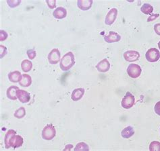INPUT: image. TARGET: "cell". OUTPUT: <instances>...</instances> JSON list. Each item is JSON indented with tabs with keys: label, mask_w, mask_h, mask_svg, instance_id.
<instances>
[{
	"label": "cell",
	"mask_w": 160,
	"mask_h": 151,
	"mask_svg": "<svg viewBox=\"0 0 160 151\" xmlns=\"http://www.w3.org/2000/svg\"><path fill=\"white\" fill-rule=\"evenodd\" d=\"M141 11L142 12L143 14L149 15L152 13L153 11V6L150 5L149 3H145L143 4L142 6L141 7Z\"/></svg>",
	"instance_id": "cell-22"
},
{
	"label": "cell",
	"mask_w": 160,
	"mask_h": 151,
	"mask_svg": "<svg viewBox=\"0 0 160 151\" xmlns=\"http://www.w3.org/2000/svg\"><path fill=\"white\" fill-rule=\"evenodd\" d=\"M60 57H61V54H60V50H59L58 48H53L52 49V51L49 53L48 59L50 64L56 65L61 60Z\"/></svg>",
	"instance_id": "cell-6"
},
{
	"label": "cell",
	"mask_w": 160,
	"mask_h": 151,
	"mask_svg": "<svg viewBox=\"0 0 160 151\" xmlns=\"http://www.w3.org/2000/svg\"><path fill=\"white\" fill-rule=\"evenodd\" d=\"M27 55H28V57L29 59L31 60H32L34 59V58L36 57V55H37V53L35 50L33 49H29L27 50Z\"/></svg>",
	"instance_id": "cell-26"
},
{
	"label": "cell",
	"mask_w": 160,
	"mask_h": 151,
	"mask_svg": "<svg viewBox=\"0 0 160 151\" xmlns=\"http://www.w3.org/2000/svg\"><path fill=\"white\" fill-rule=\"evenodd\" d=\"M85 89L84 88H78V89H74L71 95V99L74 102H77V101L81 99L82 96L85 94Z\"/></svg>",
	"instance_id": "cell-13"
},
{
	"label": "cell",
	"mask_w": 160,
	"mask_h": 151,
	"mask_svg": "<svg viewBox=\"0 0 160 151\" xmlns=\"http://www.w3.org/2000/svg\"><path fill=\"white\" fill-rule=\"evenodd\" d=\"M159 16V14H151L148 19H147V22H151V21H153L155 20V19H157L158 17Z\"/></svg>",
	"instance_id": "cell-32"
},
{
	"label": "cell",
	"mask_w": 160,
	"mask_h": 151,
	"mask_svg": "<svg viewBox=\"0 0 160 151\" xmlns=\"http://www.w3.org/2000/svg\"><path fill=\"white\" fill-rule=\"evenodd\" d=\"M145 58L149 62H157L160 58V53L157 48H151L147 51L145 54Z\"/></svg>",
	"instance_id": "cell-5"
},
{
	"label": "cell",
	"mask_w": 160,
	"mask_h": 151,
	"mask_svg": "<svg viewBox=\"0 0 160 151\" xmlns=\"http://www.w3.org/2000/svg\"><path fill=\"white\" fill-rule=\"evenodd\" d=\"M8 36V33L6 31H4L3 30H0V40L3 41L6 40Z\"/></svg>",
	"instance_id": "cell-29"
},
{
	"label": "cell",
	"mask_w": 160,
	"mask_h": 151,
	"mask_svg": "<svg viewBox=\"0 0 160 151\" xmlns=\"http://www.w3.org/2000/svg\"><path fill=\"white\" fill-rule=\"evenodd\" d=\"M15 134H16V132L14 130H8L6 134L5 138H4V143H5V146L6 149L10 148L9 145L10 138H12V136L15 135Z\"/></svg>",
	"instance_id": "cell-19"
},
{
	"label": "cell",
	"mask_w": 160,
	"mask_h": 151,
	"mask_svg": "<svg viewBox=\"0 0 160 151\" xmlns=\"http://www.w3.org/2000/svg\"><path fill=\"white\" fill-rule=\"evenodd\" d=\"M134 134V128L132 126L126 127L121 132V135L124 138H129Z\"/></svg>",
	"instance_id": "cell-20"
},
{
	"label": "cell",
	"mask_w": 160,
	"mask_h": 151,
	"mask_svg": "<svg viewBox=\"0 0 160 151\" xmlns=\"http://www.w3.org/2000/svg\"><path fill=\"white\" fill-rule=\"evenodd\" d=\"M46 3H47L48 6H49V7L50 9H53V8L56 7V0H48L46 1Z\"/></svg>",
	"instance_id": "cell-28"
},
{
	"label": "cell",
	"mask_w": 160,
	"mask_h": 151,
	"mask_svg": "<svg viewBox=\"0 0 160 151\" xmlns=\"http://www.w3.org/2000/svg\"><path fill=\"white\" fill-rule=\"evenodd\" d=\"M149 150L160 151V142L158 141L151 142L149 145Z\"/></svg>",
	"instance_id": "cell-25"
},
{
	"label": "cell",
	"mask_w": 160,
	"mask_h": 151,
	"mask_svg": "<svg viewBox=\"0 0 160 151\" xmlns=\"http://www.w3.org/2000/svg\"><path fill=\"white\" fill-rule=\"evenodd\" d=\"M93 2L92 0H87V1H84V0H78L77 2V6L80 9L86 11L89 10L92 6V4Z\"/></svg>",
	"instance_id": "cell-17"
},
{
	"label": "cell",
	"mask_w": 160,
	"mask_h": 151,
	"mask_svg": "<svg viewBox=\"0 0 160 151\" xmlns=\"http://www.w3.org/2000/svg\"><path fill=\"white\" fill-rule=\"evenodd\" d=\"M75 64L74 55L72 52L67 53L60 60V66L63 71H68Z\"/></svg>",
	"instance_id": "cell-1"
},
{
	"label": "cell",
	"mask_w": 160,
	"mask_h": 151,
	"mask_svg": "<svg viewBox=\"0 0 160 151\" xmlns=\"http://www.w3.org/2000/svg\"><path fill=\"white\" fill-rule=\"evenodd\" d=\"M121 40V36L116 32L110 31L108 36H104V40L108 43H113L119 42Z\"/></svg>",
	"instance_id": "cell-11"
},
{
	"label": "cell",
	"mask_w": 160,
	"mask_h": 151,
	"mask_svg": "<svg viewBox=\"0 0 160 151\" xmlns=\"http://www.w3.org/2000/svg\"><path fill=\"white\" fill-rule=\"evenodd\" d=\"M53 16L56 19H63L67 16V10L64 7H58L53 12Z\"/></svg>",
	"instance_id": "cell-14"
},
{
	"label": "cell",
	"mask_w": 160,
	"mask_h": 151,
	"mask_svg": "<svg viewBox=\"0 0 160 151\" xmlns=\"http://www.w3.org/2000/svg\"><path fill=\"white\" fill-rule=\"evenodd\" d=\"M154 30L158 35L160 36V24H156L155 25Z\"/></svg>",
	"instance_id": "cell-33"
},
{
	"label": "cell",
	"mask_w": 160,
	"mask_h": 151,
	"mask_svg": "<svg viewBox=\"0 0 160 151\" xmlns=\"http://www.w3.org/2000/svg\"><path fill=\"white\" fill-rule=\"evenodd\" d=\"M25 115H26V110H25V108L24 107H20L18 108L17 110H16L14 114V117L18 119L22 118Z\"/></svg>",
	"instance_id": "cell-23"
},
{
	"label": "cell",
	"mask_w": 160,
	"mask_h": 151,
	"mask_svg": "<svg viewBox=\"0 0 160 151\" xmlns=\"http://www.w3.org/2000/svg\"><path fill=\"white\" fill-rule=\"evenodd\" d=\"M96 68L98 71L101 73H106L110 69V63H109L108 59L105 58L101 61L99 63L96 65Z\"/></svg>",
	"instance_id": "cell-12"
},
{
	"label": "cell",
	"mask_w": 160,
	"mask_h": 151,
	"mask_svg": "<svg viewBox=\"0 0 160 151\" xmlns=\"http://www.w3.org/2000/svg\"><path fill=\"white\" fill-rule=\"evenodd\" d=\"M72 144H68V145L66 146V148L64 149V150H70L72 149Z\"/></svg>",
	"instance_id": "cell-34"
},
{
	"label": "cell",
	"mask_w": 160,
	"mask_h": 151,
	"mask_svg": "<svg viewBox=\"0 0 160 151\" xmlns=\"http://www.w3.org/2000/svg\"><path fill=\"white\" fill-rule=\"evenodd\" d=\"M56 131L54 126L52 124H48L42 130L41 136L44 140H51L56 136Z\"/></svg>",
	"instance_id": "cell-2"
},
{
	"label": "cell",
	"mask_w": 160,
	"mask_h": 151,
	"mask_svg": "<svg viewBox=\"0 0 160 151\" xmlns=\"http://www.w3.org/2000/svg\"><path fill=\"white\" fill-rule=\"evenodd\" d=\"M154 110H155V113H156V114L158 116H160V101H159V102H157L156 104L155 105Z\"/></svg>",
	"instance_id": "cell-30"
},
{
	"label": "cell",
	"mask_w": 160,
	"mask_h": 151,
	"mask_svg": "<svg viewBox=\"0 0 160 151\" xmlns=\"http://www.w3.org/2000/svg\"><path fill=\"white\" fill-rule=\"evenodd\" d=\"M19 84L23 87H28L32 84V79L28 74H22V79L20 81Z\"/></svg>",
	"instance_id": "cell-18"
},
{
	"label": "cell",
	"mask_w": 160,
	"mask_h": 151,
	"mask_svg": "<svg viewBox=\"0 0 160 151\" xmlns=\"http://www.w3.org/2000/svg\"><path fill=\"white\" fill-rule=\"evenodd\" d=\"M74 150H89V147L88 144L85 142H80L76 146V147L74 149Z\"/></svg>",
	"instance_id": "cell-24"
},
{
	"label": "cell",
	"mask_w": 160,
	"mask_h": 151,
	"mask_svg": "<svg viewBox=\"0 0 160 151\" xmlns=\"http://www.w3.org/2000/svg\"><path fill=\"white\" fill-rule=\"evenodd\" d=\"M21 3V1H19V0H16V1H12V0H8L7 1V3L8 4L10 7L13 8V7H17L18 6H19Z\"/></svg>",
	"instance_id": "cell-27"
},
{
	"label": "cell",
	"mask_w": 160,
	"mask_h": 151,
	"mask_svg": "<svg viewBox=\"0 0 160 151\" xmlns=\"http://www.w3.org/2000/svg\"><path fill=\"white\" fill-rule=\"evenodd\" d=\"M118 16V10L116 8H112V10L109 11L108 14L106 15V19H105V23L107 25L110 26L113 22L117 18Z\"/></svg>",
	"instance_id": "cell-9"
},
{
	"label": "cell",
	"mask_w": 160,
	"mask_h": 151,
	"mask_svg": "<svg viewBox=\"0 0 160 151\" xmlns=\"http://www.w3.org/2000/svg\"><path fill=\"white\" fill-rule=\"evenodd\" d=\"M22 75L20 73V71H15L10 72L8 74V79L12 83H18L22 79Z\"/></svg>",
	"instance_id": "cell-16"
},
{
	"label": "cell",
	"mask_w": 160,
	"mask_h": 151,
	"mask_svg": "<svg viewBox=\"0 0 160 151\" xmlns=\"http://www.w3.org/2000/svg\"><path fill=\"white\" fill-rule=\"evenodd\" d=\"M19 89L18 87L17 86H11L7 89L6 95L8 99L12 100H16L17 99V95H16V93L17 91Z\"/></svg>",
	"instance_id": "cell-15"
},
{
	"label": "cell",
	"mask_w": 160,
	"mask_h": 151,
	"mask_svg": "<svg viewBox=\"0 0 160 151\" xmlns=\"http://www.w3.org/2000/svg\"><path fill=\"white\" fill-rule=\"evenodd\" d=\"M23 142H24V140L22 136L15 134V135L12 136V138H10V143H9L10 147H12L14 149L20 147V146H22Z\"/></svg>",
	"instance_id": "cell-8"
},
{
	"label": "cell",
	"mask_w": 160,
	"mask_h": 151,
	"mask_svg": "<svg viewBox=\"0 0 160 151\" xmlns=\"http://www.w3.org/2000/svg\"><path fill=\"white\" fill-rule=\"evenodd\" d=\"M140 54L135 50H128L124 53V59L128 62H134L138 60Z\"/></svg>",
	"instance_id": "cell-7"
},
{
	"label": "cell",
	"mask_w": 160,
	"mask_h": 151,
	"mask_svg": "<svg viewBox=\"0 0 160 151\" xmlns=\"http://www.w3.org/2000/svg\"><path fill=\"white\" fill-rule=\"evenodd\" d=\"M17 98L21 103H28L31 99V95L27 91L23 89H18L16 93Z\"/></svg>",
	"instance_id": "cell-10"
},
{
	"label": "cell",
	"mask_w": 160,
	"mask_h": 151,
	"mask_svg": "<svg viewBox=\"0 0 160 151\" xmlns=\"http://www.w3.org/2000/svg\"><path fill=\"white\" fill-rule=\"evenodd\" d=\"M158 47H159V48L160 49V41L158 43Z\"/></svg>",
	"instance_id": "cell-35"
},
{
	"label": "cell",
	"mask_w": 160,
	"mask_h": 151,
	"mask_svg": "<svg viewBox=\"0 0 160 151\" xmlns=\"http://www.w3.org/2000/svg\"><path fill=\"white\" fill-rule=\"evenodd\" d=\"M32 63L31 61L29 60H24L21 62V68L22 70L25 73H27L32 69Z\"/></svg>",
	"instance_id": "cell-21"
},
{
	"label": "cell",
	"mask_w": 160,
	"mask_h": 151,
	"mask_svg": "<svg viewBox=\"0 0 160 151\" xmlns=\"http://www.w3.org/2000/svg\"><path fill=\"white\" fill-rule=\"evenodd\" d=\"M142 72L141 66L137 64H130L127 68V73L128 76L133 79L138 78L140 76Z\"/></svg>",
	"instance_id": "cell-4"
},
{
	"label": "cell",
	"mask_w": 160,
	"mask_h": 151,
	"mask_svg": "<svg viewBox=\"0 0 160 151\" xmlns=\"http://www.w3.org/2000/svg\"><path fill=\"white\" fill-rule=\"evenodd\" d=\"M0 48H1V58H2L7 54V48L3 45L0 46Z\"/></svg>",
	"instance_id": "cell-31"
},
{
	"label": "cell",
	"mask_w": 160,
	"mask_h": 151,
	"mask_svg": "<svg viewBox=\"0 0 160 151\" xmlns=\"http://www.w3.org/2000/svg\"><path fill=\"white\" fill-rule=\"evenodd\" d=\"M134 103H135L134 96L130 92H127L122 100L121 105L124 109H130L134 106Z\"/></svg>",
	"instance_id": "cell-3"
}]
</instances>
